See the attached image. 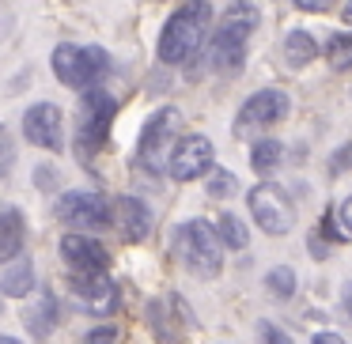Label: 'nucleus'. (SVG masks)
Listing matches in <instances>:
<instances>
[{
    "instance_id": "f257e3e1",
    "label": "nucleus",
    "mask_w": 352,
    "mask_h": 344,
    "mask_svg": "<svg viewBox=\"0 0 352 344\" xmlns=\"http://www.w3.org/2000/svg\"><path fill=\"white\" fill-rule=\"evenodd\" d=\"M212 27V4L208 0H186L182 8L167 19L160 31V61L163 65H186L208 38Z\"/></svg>"
},
{
    "instance_id": "f03ea898",
    "label": "nucleus",
    "mask_w": 352,
    "mask_h": 344,
    "mask_svg": "<svg viewBox=\"0 0 352 344\" xmlns=\"http://www.w3.org/2000/svg\"><path fill=\"white\" fill-rule=\"evenodd\" d=\"M50 65H54V76L61 80L65 87H72V91H91V87H99L102 80L110 76V69H114L107 49L72 46V42L57 46L54 57H50Z\"/></svg>"
},
{
    "instance_id": "7ed1b4c3",
    "label": "nucleus",
    "mask_w": 352,
    "mask_h": 344,
    "mask_svg": "<svg viewBox=\"0 0 352 344\" xmlns=\"http://www.w3.org/2000/svg\"><path fill=\"white\" fill-rule=\"evenodd\" d=\"M118 114V99L102 87H91L80 99V117H76V155L84 163H91L95 152H102L110 140V125Z\"/></svg>"
},
{
    "instance_id": "20e7f679",
    "label": "nucleus",
    "mask_w": 352,
    "mask_h": 344,
    "mask_svg": "<svg viewBox=\"0 0 352 344\" xmlns=\"http://www.w3.org/2000/svg\"><path fill=\"white\" fill-rule=\"evenodd\" d=\"M175 253L193 276L201 280H212L220 276L223 261H220V238H216V227L208 220H190L175 231Z\"/></svg>"
},
{
    "instance_id": "39448f33",
    "label": "nucleus",
    "mask_w": 352,
    "mask_h": 344,
    "mask_svg": "<svg viewBox=\"0 0 352 344\" xmlns=\"http://www.w3.org/2000/svg\"><path fill=\"white\" fill-rule=\"evenodd\" d=\"M250 216L258 223V231L273 238H284L296 227V205H292L288 190L276 182H258L250 190Z\"/></svg>"
},
{
    "instance_id": "423d86ee",
    "label": "nucleus",
    "mask_w": 352,
    "mask_h": 344,
    "mask_svg": "<svg viewBox=\"0 0 352 344\" xmlns=\"http://www.w3.org/2000/svg\"><path fill=\"white\" fill-rule=\"evenodd\" d=\"M57 220L72 227V235L102 231L110 223V200L95 190H69L57 197Z\"/></svg>"
},
{
    "instance_id": "0eeeda50",
    "label": "nucleus",
    "mask_w": 352,
    "mask_h": 344,
    "mask_svg": "<svg viewBox=\"0 0 352 344\" xmlns=\"http://www.w3.org/2000/svg\"><path fill=\"white\" fill-rule=\"evenodd\" d=\"M167 170L175 182H197L212 170V140L201 137V133H190L182 137L175 148H170V159H167Z\"/></svg>"
},
{
    "instance_id": "6e6552de",
    "label": "nucleus",
    "mask_w": 352,
    "mask_h": 344,
    "mask_svg": "<svg viewBox=\"0 0 352 344\" xmlns=\"http://www.w3.org/2000/svg\"><path fill=\"white\" fill-rule=\"evenodd\" d=\"M23 137L31 144L46 148V152H61L65 148V114L57 102H34L23 110Z\"/></svg>"
},
{
    "instance_id": "1a4fd4ad",
    "label": "nucleus",
    "mask_w": 352,
    "mask_h": 344,
    "mask_svg": "<svg viewBox=\"0 0 352 344\" xmlns=\"http://www.w3.org/2000/svg\"><path fill=\"white\" fill-rule=\"evenodd\" d=\"M182 129V114H178L175 106H163L155 110L152 117L144 122V129H140V144H137V159L144 163V167H160V155L163 148L175 140V133Z\"/></svg>"
},
{
    "instance_id": "9d476101",
    "label": "nucleus",
    "mask_w": 352,
    "mask_h": 344,
    "mask_svg": "<svg viewBox=\"0 0 352 344\" xmlns=\"http://www.w3.org/2000/svg\"><path fill=\"white\" fill-rule=\"evenodd\" d=\"M288 95L280 91V87H261V91H254L250 99L243 102V110H239V122L235 129L246 133V129H265V125H276L288 117Z\"/></svg>"
},
{
    "instance_id": "9b49d317",
    "label": "nucleus",
    "mask_w": 352,
    "mask_h": 344,
    "mask_svg": "<svg viewBox=\"0 0 352 344\" xmlns=\"http://www.w3.org/2000/svg\"><path fill=\"white\" fill-rule=\"evenodd\" d=\"M61 257L69 265L72 276H87V273H107L110 253L99 238L91 235H65L61 238Z\"/></svg>"
},
{
    "instance_id": "f8f14e48",
    "label": "nucleus",
    "mask_w": 352,
    "mask_h": 344,
    "mask_svg": "<svg viewBox=\"0 0 352 344\" xmlns=\"http://www.w3.org/2000/svg\"><path fill=\"white\" fill-rule=\"evenodd\" d=\"M72 295L87 306L91 314H110L118 303V288L107 273H87V276H72Z\"/></svg>"
},
{
    "instance_id": "ddd939ff",
    "label": "nucleus",
    "mask_w": 352,
    "mask_h": 344,
    "mask_svg": "<svg viewBox=\"0 0 352 344\" xmlns=\"http://www.w3.org/2000/svg\"><path fill=\"white\" fill-rule=\"evenodd\" d=\"M110 220H118V227L129 242H144L148 231H152V212L140 197H122L118 208H110Z\"/></svg>"
},
{
    "instance_id": "4468645a",
    "label": "nucleus",
    "mask_w": 352,
    "mask_h": 344,
    "mask_svg": "<svg viewBox=\"0 0 352 344\" xmlns=\"http://www.w3.org/2000/svg\"><path fill=\"white\" fill-rule=\"evenodd\" d=\"M27 242V220L19 208H0V265H8L23 253Z\"/></svg>"
},
{
    "instance_id": "2eb2a0df",
    "label": "nucleus",
    "mask_w": 352,
    "mask_h": 344,
    "mask_svg": "<svg viewBox=\"0 0 352 344\" xmlns=\"http://www.w3.org/2000/svg\"><path fill=\"white\" fill-rule=\"evenodd\" d=\"M258 8H254L250 0H231L228 8L220 16V34L228 38H239V42H250V34L258 31Z\"/></svg>"
},
{
    "instance_id": "dca6fc26",
    "label": "nucleus",
    "mask_w": 352,
    "mask_h": 344,
    "mask_svg": "<svg viewBox=\"0 0 352 344\" xmlns=\"http://www.w3.org/2000/svg\"><path fill=\"white\" fill-rule=\"evenodd\" d=\"M243 61H246V42L228 38V34L216 31V38H212V69L220 72V76H235V72L243 69Z\"/></svg>"
},
{
    "instance_id": "f3484780",
    "label": "nucleus",
    "mask_w": 352,
    "mask_h": 344,
    "mask_svg": "<svg viewBox=\"0 0 352 344\" xmlns=\"http://www.w3.org/2000/svg\"><path fill=\"white\" fill-rule=\"evenodd\" d=\"M0 291L4 295H12V299H23V295H31L34 291V268H31V261H8L4 265V273H0Z\"/></svg>"
},
{
    "instance_id": "a211bd4d",
    "label": "nucleus",
    "mask_w": 352,
    "mask_h": 344,
    "mask_svg": "<svg viewBox=\"0 0 352 344\" xmlns=\"http://www.w3.org/2000/svg\"><path fill=\"white\" fill-rule=\"evenodd\" d=\"M318 42H314L311 31H292L288 38H284V61L292 65V69H303V65H311L314 57H318Z\"/></svg>"
},
{
    "instance_id": "6ab92c4d",
    "label": "nucleus",
    "mask_w": 352,
    "mask_h": 344,
    "mask_svg": "<svg viewBox=\"0 0 352 344\" xmlns=\"http://www.w3.org/2000/svg\"><path fill=\"white\" fill-rule=\"evenodd\" d=\"M212 227H216L220 246H228V250H246V246H250V231H246V223L239 220V216L220 212V220H216Z\"/></svg>"
},
{
    "instance_id": "aec40b11",
    "label": "nucleus",
    "mask_w": 352,
    "mask_h": 344,
    "mask_svg": "<svg viewBox=\"0 0 352 344\" xmlns=\"http://www.w3.org/2000/svg\"><path fill=\"white\" fill-rule=\"evenodd\" d=\"M280 159H284L280 140L261 137V140H254V144H250V167L258 170V174H269V170H276V167H280Z\"/></svg>"
},
{
    "instance_id": "412c9836",
    "label": "nucleus",
    "mask_w": 352,
    "mask_h": 344,
    "mask_svg": "<svg viewBox=\"0 0 352 344\" xmlns=\"http://www.w3.org/2000/svg\"><path fill=\"white\" fill-rule=\"evenodd\" d=\"M54 321H57V303H54V295H50V291H42L38 306H31V310H27V329H31L34 336H50Z\"/></svg>"
},
{
    "instance_id": "4be33fe9",
    "label": "nucleus",
    "mask_w": 352,
    "mask_h": 344,
    "mask_svg": "<svg viewBox=\"0 0 352 344\" xmlns=\"http://www.w3.org/2000/svg\"><path fill=\"white\" fill-rule=\"evenodd\" d=\"M322 54H326V61L333 72H349L352 69V34H333Z\"/></svg>"
},
{
    "instance_id": "5701e85b",
    "label": "nucleus",
    "mask_w": 352,
    "mask_h": 344,
    "mask_svg": "<svg viewBox=\"0 0 352 344\" xmlns=\"http://www.w3.org/2000/svg\"><path fill=\"white\" fill-rule=\"evenodd\" d=\"M265 288H269V295H273V299H292V295H296V273H292L288 265L269 268Z\"/></svg>"
},
{
    "instance_id": "b1692460",
    "label": "nucleus",
    "mask_w": 352,
    "mask_h": 344,
    "mask_svg": "<svg viewBox=\"0 0 352 344\" xmlns=\"http://www.w3.org/2000/svg\"><path fill=\"white\" fill-rule=\"evenodd\" d=\"M205 190H208V197H231V193L239 190V182H235V174H231V170H212V174H208V182H205Z\"/></svg>"
},
{
    "instance_id": "393cba45",
    "label": "nucleus",
    "mask_w": 352,
    "mask_h": 344,
    "mask_svg": "<svg viewBox=\"0 0 352 344\" xmlns=\"http://www.w3.org/2000/svg\"><path fill=\"white\" fill-rule=\"evenodd\" d=\"M12 167H16V140H12L8 125H0V182L12 174Z\"/></svg>"
},
{
    "instance_id": "a878e982",
    "label": "nucleus",
    "mask_w": 352,
    "mask_h": 344,
    "mask_svg": "<svg viewBox=\"0 0 352 344\" xmlns=\"http://www.w3.org/2000/svg\"><path fill=\"white\" fill-rule=\"evenodd\" d=\"M258 333H261V344H292V336L280 325H273V321H261Z\"/></svg>"
},
{
    "instance_id": "bb28decb",
    "label": "nucleus",
    "mask_w": 352,
    "mask_h": 344,
    "mask_svg": "<svg viewBox=\"0 0 352 344\" xmlns=\"http://www.w3.org/2000/svg\"><path fill=\"white\" fill-rule=\"evenodd\" d=\"M337 0H296V8L299 12H329Z\"/></svg>"
},
{
    "instance_id": "cd10ccee",
    "label": "nucleus",
    "mask_w": 352,
    "mask_h": 344,
    "mask_svg": "<svg viewBox=\"0 0 352 344\" xmlns=\"http://www.w3.org/2000/svg\"><path fill=\"white\" fill-rule=\"evenodd\" d=\"M87 344H114V329H110V325L91 329V333H87Z\"/></svg>"
},
{
    "instance_id": "c85d7f7f",
    "label": "nucleus",
    "mask_w": 352,
    "mask_h": 344,
    "mask_svg": "<svg viewBox=\"0 0 352 344\" xmlns=\"http://www.w3.org/2000/svg\"><path fill=\"white\" fill-rule=\"evenodd\" d=\"M57 182V170L54 167H38L34 170V185H54Z\"/></svg>"
},
{
    "instance_id": "c756f323",
    "label": "nucleus",
    "mask_w": 352,
    "mask_h": 344,
    "mask_svg": "<svg viewBox=\"0 0 352 344\" xmlns=\"http://www.w3.org/2000/svg\"><path fill=\"white\" fill-rule=\"evenodd\" d=\"M337 216H341V227H344V231H352V197L344 200L341 208H337Z\"/></svg>"
},
{
    "instance_id": "7c9ffc66",
    "label": "nucleus",
    "mask_w": 352,
    "mask_h": 344,
    "mask_svg": "<svg viewBox=\"0 0 352 344\" xmlns=\"http://www.w3.org/2000/svg\"><path fill=\"white\" fill-rule=\"evenodd\" d=\"M311 344H344V341H341V336H337V333H318V336H314Z\"/></svg>"
},
{
    "instance_id": "2f4dec72",
    "label": "nucleus",
    "mask_w": 352,
    "mask_h": 344,
    "mask_svg": "<svg viewBox=\"0 0 352 344\" xmlns=\"http://www.w3.org/2000/svg\"><path fill=\"white\" fill-rule=\"evenodd\" d=\"M349 159H352V152H337V155H333V174H337V170H341Z\"/></svg>"
},
{
    "instance_id": "473e14b6",
    "label": "nucleus",
    "mask_w": 352,
    "mask_h": 344,
    "mask_svg": "<svg viewBox=\"0 0 352 344\" xmlns=\"http://www.w3.org/2000/svg\"><path fill=\"white\" fill-rule=\"evenodd\" d=\"M344 314H349V318H352V284H349V288H344Z\"/></svg>"
},
{
    "instance_id": "72a5a7b5",
    "label": "nucleus",
    "mask_w": 352,
    "mask_h": 344,
    "mask_svg": "<svg viewBox=\"0 0 352 344\" xmlns=\"http://www.w3.org/2000/svg\"><path fill=\"white\" fill-rule=\"evenodd\" d=\"M341 16H344V23L352 27V0H349V4H344V12H341Z\"/></svg>"
},
{
    "instance_id": "f704fd0d",
    "label": "nucleus",
    "mask_w": 352,
    "mask_h": 344,
    "mask_svg": "<svg viewBox=\"0 0 352 344\" xmlns=\"http://www.w3.org/2000/svg\"><path fill=\"white\" fill-rule=\"evenodd\" d=\"M0 344H23V341H16V336H0Z\"/></svg>"
}]
</instances>
